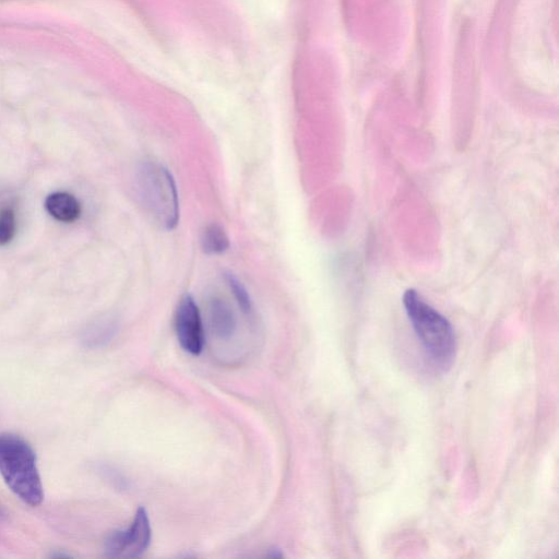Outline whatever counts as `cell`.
Wrapping results in <instances>:
<instances>
[{
	"instance_id": "8992f818",
	"label": "cell",
	"mask_w": 559,
	"mask_h": 559,
	"mask_svg": "<svg viewBox=\"0 0 559 559\" xmlns=\"http://www.w3.org/2000/svg\"><path fill=\"white\" fill-rule=\"evenodd\" d=\"M207 316L213 334L221 340H228L236 331L237 321L229 304L218 295L210 297Z\"/></svg>"
},
{
	"instance_id": "9c48e42d",
	"label": "cell",
	"mask_w": 559,
	"mask_h": 559,
	"mask_svg": "<svg viewBox=\"0 0 559 559\" xmlns=\"http://www.w3.org/2000/svg\"><path fill=\"white\" fill-rule=\"evenodd\" d=\"M224 280L242 312L250 314L252 312V301L245 285L231 272H225Z\"/></svg>"
},
{
	"instance_id": "277c9868",
	"label": "cell",
	"mask_w": 559,
	"mask_h": 559,
	"mask_svg": "<svg viewBox=\"0 0 559 559\" xmlns=\"http://www.w3.org/2000/svg\"><path fill=\"white\" fill-rule=\"evenodd\" d=\"M151 536L147 512L140 507L127 530L115 532L108 537L105 549L109 557L138 558L150 546Z\"/></svg>"
},
{
	"instance_id": "5b68a950",
	"label": "cell",
	"mask_w": 559,
	"mask_h": 559,
	"mask_svg": "<svg viewBox=\"0 0 559 559\" xmlns=\"http://www.w3.org/2000/svg\"><path fill=\"white\" fill-rule=\"evenodd\" d=\"M175 331L180 346L192 355H199L204 345L201 313L193 297L183 295L175 312Z\"/></svg>"
},
{
	"instance_id": "52a82bcc",
	"label": "cell",
	"mask_w": 559,
	"mask_h": 559,
	"mask_svg": "<svg viewBox=\"0 0 559 559\" xmlns=\"http://www.w3.org/2000/svg\"><path fill=\"white\" fill-rule=\"evenodd\" d=\"M45 209L53 218L63 223H72L81 214L78 199L64 191L50 193L45 200Z\"/></svg>"
},
{
	"instance_id": "7a4b0ae2",
	"label": "cell",
	"mask_w": 559,
	"mask_h": 559,
	"mask_svg": "<svg viewBox=\"0 0 559 559\" xmlns=\"http://www.w3.org/2000/svg\"><path fill=\"white\" fill-rule=\"evenodd\" d=\"M0 474L22 501L32 507L41 503L44 491L35 453L19 436L0 435Z\"/></svg>"
},
{
	"instance_id": "ba28073f",
	"label": "cell",
	"mask_w": 559,
	"mask_h": 559,
	"mask_svg": "<svg viewBox=\"0 0 559 559\" xmlns=\"http://www.w3.org/2000/svg\"><path fill=\"white\" fill-rule=\"evenodd\" d=\"M229 247L225 229L217 223L206 225L201 234V248L206 254H219Z\"/></svg>"
},
{
	"instance_id": "3957f363",
	"label": "cell",
	"mask_w": 559,
	"mask_h": 559,
	"mask_svg": "<svg viewBox=\"0 0 559 559\" xmlns=\"http://www.w3.org/2000/svg\"><path fill=\"white\" fill-rule=\"evenodd\" d=\"M140 202L153 219L166 230L179 222L177 187L170 171L154 160H144L136 171Z\"/></svg>"
},
{
	"instance_id": "30bf717a",
	"label": "cell",
	"mask_w": 559,
	"mask_h": 559,
	"mask_svg": "<svg viewBox=\"0 0 559 559\" xmlns=\"http://www.w3.org/2000/svg\"><path fill=\"white\" fill-rule=\"evenodd\" d=\"M16 231V217L12 207L0 209V246L9 243Z\"/></svg>"
},
{
	"instance_id": "6da1fadb",
	"label": "cell",
	"mask_w": 559,
	"mask_h": 559,
	"mask_svg": "<svg viewBox=\"0 0 559 559\" xmlns=\"http://www.w3.org/2000/svg\"><path fill=\"white\" fill-rule=\"evenodd\" d=\"M403 305L415 334L432 364L442 371L450 369L456 354L452 324L413 288L405 290Z\"/></svg>"
}]
</instances>
